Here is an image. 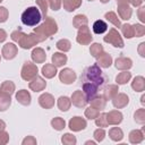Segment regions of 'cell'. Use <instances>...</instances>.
Instances as JSON below:
<instances>
[{"mask_svg": "<svg viewBox=\"0 0 145 145\" xmlns=\"http://www.w3.org/2000/svg\"><path fill=\"white\" fill-rule=\"evenodd\" d=\"M11 95L5 94V93H0V111H6L10 104H11Z\"/></svg>", "mask_w": 145, "mask_h": 145, "instance_id": "29", "label": "cell"}, {"mask_svg": "<svg viewBox=\"0 0 145 145\" xmlns=\"http://www.w3.org/2000/svg\"><path fill=\"white\" fill-rule=\"evenodd\" d=\"M89 52L94 58H97L103 52V46L100 43H93L89 48Z\"/></svg>", "mask_w": 145, "mask_h": 145, "instance_id": "40", "label": "cell"}, {"mask_svg": "<svg viewBox=\"0 0 145 145\" xmlns=\"http://www.w3.org/2000/svg\"><path fill=\"white\" fill-rule=\"evenodd\" d=\"M36 5L42 14V17L45 18L46 14H48V1L46 0H36Z\"/></svg>", "mask_w": 145, "mask_h": 145, "instance_id": "41", "label": "cell"}, {"mask_svg": "<svg viewBox=\"0 0 145 145\" xmlns=\"http://www.w3.org/2000/svg\"><path fill=\"white\" fill-rule=\"evenodd\" d=\"M87 23H88L87 17H86L85 15H82V14L76 15V16L74 17V19H72V25H74V27H76V28H79V27H82V26H85V25H87Z\"/></svg>", "mask_w": 145, "mask_h": 145, "instance_id": "33", "label": "cell"}, {"mask_svg": "<svg viewBox=\"0 0 145 145\" xmlns=\"http://www.w3.org/2000/svg\"><path fill=\"white\" fill-rule=\"evenodd\" d=\"M51 126L56 129V130H62L65 127H66V121L60 118V117H57V118H53L51 120Z\"/></svg>", "mask_w": 145, "mask_h": 145, "instance_id": "38", "label": "cell"}, {"mask_svg": "<svg viewBox=\"0 0 145 145\" xmlns=\"http://www.w3.org/2000/svg\"><path fill=\"white\" fill-rule=\"evenodd\" d=\"M129 103V97L125 93H117V95L112 99V104L117 109L125 108Z\"/></svg>", "mask_w": 145, "mask_h": 145, "instance_id": "14", "label": "cell"}, {"mask_svg": "<svg viewBox=\"0 0 145 145\" xmlns=\"http://www.w3.org/2000/svg\"><path fill=\"white\" fill-rule=\"evenodd\" d=\"M144 100H145V95H143V96H142V99H140V102H142V104H144V102H145Z\"/></svg>", "mask_w": 145, "mask_h": 145, "instance_id": "55", "label": "cell"}, {"mask_svg": "<svg viewBox=\"0 0 145 145\" xmlns=\"http://www.w3.org/2000/svg\"><path fill=\"white\" fill-rule=\"evenodd\" d=\"M120 28H121L122 35L126 39L134 37V27H133V25H130V24H123V25L120 26Z\"/></svg>", "mask_w": 145, "mask_h": 145, "instance_id": "35", "label": "cell"}, {"mask_svg": "<svg viewBox=\"0 0 145 145\" xmlns=\"http://www.w3.org/2000/svg\"><path fill=\"white\" fill-rule=\"evenodd\" d=\"M41 71H42V75L45 78H52L57 75V67L53 63H45L42 67Z\"/></svg>", "mask_w": 145, "mask_h": 145, "instance_id": "22", "label": "cell"}, {"mask_svg": "<svg viewBox=\"0 0 145 145\" xmlns=\"http://www.w3.org/2000/svg\"><path fill=\"white\" fill-rule=\"evenodd\" d=\"M68 126H69L70 130H72V131H80V130H83V129L86 128L87 122L82 117H74V118H71L69 120Z\"/></svg>", "mask_w": 145, "mask_h": 145, "instance_id": "10", "label": "cell"}, {"mask_svg": "<svg viewBox=\"0 0 145 145\" xmlns=\"http://www.w3.org/2000/svg\"><path fill=\"white\" fill-rule=\"evenodd\" d=\"M46 1H48V3H49L50 8H51L52 10H54V11L59 10L60 7H61V0H46Z\"/></svg>", "mask_w": 145, "mask_h": 145, "instance_id": "47", "label": "cell"}, {"mask_svg": "<svg viewBox=\"0 0 145 145\" xmlns=\"http://www.w3.org/2000/svg\"><path fill=\"white\" fill-rule=\"evenodd\" d=\"M106 121L109 125H119L122 121V113L118 110H112L106 113Z\"/></svg>", "mask_w": 145, "mask_h": 145, "instance_id": "17", "label": "cell"}, {"mask_svg": "<svg viewBox=\"0 0 145 145\" xmlns=\"http://www.w3.org/2000/svg\"><path fill=\"white\" fill-rule=\"evenodd\" d=\"M9 142V135L7 131L3 130H0V145H5Z\"/></svg>", "mask_w": 145, "mask_h": 145, "instance_id": "48", "label": "cell"}, {"mask_svg": "<svg viewBox=\"0 0 145 145\" xmlns=\"http://www.w3.org/2000/svg\"><path fill=\"white\" fill-rule=\"evenodd\" d=\"M103 41L112 44L116 48H123V40L116 28H111L109 33L103 37Z\"/></svg>", "mask_w": 145, "mask_h": 145, "instance_id": "6", "label": "cell"}, {"mask_svg": "<svg viewBox=\"0 0 145 145\" xmlns=\"http://www.w3.org/2000/svg\"><path fill=\"white\" fill-rule=\"evenodd\" d=\"M106 31H108V24L104 20L97 19V20L94 22V24H93V32L95 34H103Z\"/></svg>", "mask_w": 145, "mask_h": 145, "instance_id": "26", "label": "cell"}, {"mask_svg": "<svg viewBox=\"0 0 145 145\" xmlns=\"http://www.w3.org/2000/svg\"><path fill=\"white\" fill-rule=\"evenodd\" d=\"M118 91H119L118 85H113V84L108 85V86L104 87V89H103V95H102V96H103L105 100H112V99L117 95Z\"/></svg>", "mask_w": 145, "mask_h": 145, "instance_id": "21", "label": "cell"}, {"mask_svg": "<svg viewBox=\"0 0 145 145\" xmlns=\"http://www.w3.org/2000/svg\"><path fill=\"white\" fill-rule=\"evenodd\" d=\"M17 52H18V49L14 43H6L2 46L1 54H2V57L5 59L10 60V59H14L17 56Z\"/></svg>", "mask_w": 145, "mask_h": 145, "instance_id": "12", "label": "cell"}, {"mask_svg": "<svg viewBox=\"0 0 145 145\" xmlns=\"http://www.w3.org/2000/svg\"><path fill=\"white\" fill-rule=\"evenodd\" d=\"M143 139H144V134H143L142 130L135 129V130H131L130 131V134H129V142L131 144H138Z\"/></svg>", "mask_w": 145, "mask_h": 145, "instance_id": "27", "label": "cell"}, {"mask_svg": "<svg viewBox=\"0 0 145 145\" xmlns=\"http://www.w3.org/2000/svg\"><path fill=\"white\" fill-rule=\"evenodd\" d=\"M80 83L83 93L85 94L86 100L89 102L92 99L99 95L100 89L104 88L108 83V77L102 71L101 67L97 63H94L83 70L80 75Z\"/></svg>", "mask_w": 145, "mask_h": 145, "instance_id": "1", "label": "cell"}, {"mask_svg": "<svg viewBox=\"0 0 145 145\" xmlns=\"http://www.w3.org/2000/svg\"><path fill=\"white\" fill-rule=\"evenodd\" d=\"M59 79L63 84H72L76 80V72L70 68H63L59 72Z\"/></svg>", "mask_w": 145, "mask_h": 145, "instance_id": "9", "label": "cell"}, {"mask_svg": "<svg viewBox=\"0 0 145 145\" xmlns=\"http://www.w3.org/2000/svg\"><path fill=\"white\" fill-rule=\"evenodd\" d=\"M99 113H100V111L94 109V108H92V106H89V108H87L85 110V117L87 119H95L99 116Z\"/></svg>", "mask_w": 145, "mask_h": 145, "instance_id": "44", "label": "cell"}, {"mask_svg": "<svg viewBox=\"0 0 145 145\" xmlns=\"http://www.w3.org/2000/svg\"><path fill=\"white\" fill-rule=\"evenodd\" d=\"M39 104L43 109H51L54 105V97L50 93H43L39 97Z\"/></svg>", "mask_w": 145, "mask_h": 145, "instance_id": "15", "label": "cell"}, {"mask_svg": "<svg viewBox=\"0 0 145 145\" xmlns=\"http://www.w3.org/2000/svg\"><path fill=\"white\" fill-rule=\"evenodd\" d=\"M131 87L135 92H143L145 89V79L143 76H137L131 82Z\"/></svg>", "mask_w": 145, "mask_h": 145, "instance_id": "25", "label": "cell"}, {"mask_svg": "<svg viewBox=\"0 0 145 145\" xmlns=\"http://www.w3.org/2000/svg\"><path fill=\"white\" fill-rule=\"evenodd\" d=\"M100 1H101L102 3H106V2H109L110 0H100Z\"/></svg>", "mask_w": 145, "mask_h": 145, "instance_id": "57", "label": "cell"}, {"mask_svg": "<svg viewBox=\"0 0 145 145\" xmlns=\"http://www.w3.org/2000/svg\"><path fill=\"white\" fill-rule=\"evenodd\" d=\"M6 39H7V33H6V31L0 28V43H2Z\"/></svg>", "mask_w": 145, "mask_h": 145, "instance_id": "53", "label": "cell"}, {"mask_svg": "<svg viewBox=\"0 0 145 145\" xmlns=\"http://www.w3.org/2000/svg\"><path fill=\"white\" fill-rule=\"evenodd\" d=\"M89 103H91V106L92 108H94V109H96V110H103L104 108H105V105H106V100L102 96V95H97L96 97H94V99H92L91 101H89Z\"/></svg>", "mask_w": 145, "mask_h": 145, "instance_id": "24", "label": "cell"}, {"mask_svg": "<svg viewBox=\"0 0 145 145\" xmlns=\"http://www.w3.org/2000/svg\"><path fill=\"white\" fill-rule=\"evenodd\" d=\"M51 60H52V63L56 67H62L63 65H66V62H67L68 59H67V56L66 54H63L61 52H56V53L52 54Z\"/></svg>", "mask_w": 145, "mask_h": 145, "instance_id": "23", "label": "cell"}, {"mask_svg": "<svg viewBox=\"0 0 145 145\" xmlns=\"http://www.w3.org/2000/svg\"><path fill=\"white\" fill-rule=\"evenodd\" d=\"M56 46H57L58 50H60V51H62V52H67V51L70 50V48H71V43H70L69 40L61 39V40H59V41L57 42Z\"/></svg>", "mask_w": 145, "mask_h": 145, "instance_id": "36", "label": "cell"}, {"mask_svg": "<svg viewBox=\"0 0 145 145\" xmlns=\"http://www.w3.org/2000/svg\"><path fill=\"white\" fill-rule=\"evenodd\" d=\"M95 125L101 128L108 127L109 123L106 121V113H99V116L95 118Z\"/></svg>", "mask_w": 145, "mask_h": 145, "instance_id": "39", "label": "cell"}, {"mask_svg": "<svg viewBox=\"0 0 145 145\" xmlns=\"http://www.w3.org/2000/svg\"><path fill=\"white\" fill-rule=\"evenodd\" d=\"M130 78H131V74L128 70H123L122 72L118 74V76L116 77V82L118 85H122V84H126L127 82H129Z\"/></svg>", "mask_w": 145, "mask_h": 145, "instance_id": "34", "label": "cell"}, {"mask_svg": "<svg viewBox=\"0 0 145 145\" xmlns=\"http://www.w3.org/2000/svg\"><path fill=\"white\" fill-rule=\"evenodd\" d=\"M6 128V122L3 120H0V130H3Z\"/></svg>", "mask_w": 145, "mask_h": 145, "instance_id": "54", "label": "cell"}, {"mask_svg": "<svg viewBox=\"0 0 145 145\" xmlns=\"http://www.w3.org/2000/svg\"><path fill=\"white\" fill-rule=\"evenodd\" d=\"M109 136L114 142H120L123 138V133L119 127H112L109 130Z\"/></svg>", "mask_w": 145, "mask_h": 145, "instance_id": "31", "label": "cell"}, {"mask_svg": "<svg viewBox=\"0 0 145 145\" xmlns=\"http://www.w3.org/2000/svg\"><path fill=\"white\" fill-rule=\"evenodd\" d=\"M86 144H87V145H88V144H91V145H94L95 143H94V142H91V140H88V142H86Z\"/></svg>", "mask_w": 145, "mask_h": 145, "instance_id": "56", "label": "cell"}, {"mask_svg": "<svg viewBox=\"0 0 145 145\" xmlns=\"http://www.w3.org/2000/svg\"><path fill=\"white\" fill-rule=\"evenodd\" d=\"M117 2H118V14L120 18L125 20L130 19L133 10H131L130 5L127 2V0H117Z\"/></svg>", "mask_w": 145, "mask_h": 145, "instance_id": "8", "label": "cell"}, {"mask_svg": "<svg viewBox=\"0 0 145 145\" xmlns=\"http://www.w3.org/2000/svg\"><path fill=\"white\" fill-rule=\"evenodd\" d=\"M22 23L26 26H35L37 25L41 19H42V14L40 11V9L37 7H28L27 9H25L22 14Z\"/></svg>", "mask_w": 145, "mask_h": 145, "instance_id": "4", "label": "cell"}, {"mask_svg": "<svg viewBox=\"0 0 145 145\" xmlns=\"http://www.w3.org/2000/svg\"><path fill=\"white\" fill-rule=\"evenodd\" d=\"M22 144H23V145H35V144H36V139H35L33 136H27L26 138L23 139Z\"/></svg>", "mask_w": 145, "mask_h": 145, "instance_id": "50", "label": "cell"}, {"mask_svg": "<svg viewBox=\"0 0 145 145\" xmlns=\"http://www.w3.org/2000/svg\"><path fill=\"white\" fill-rule=\"evenodd\" d=\"M92 40H93V36L91 35V32H89V28L87 27V25L78 28V33H77V37H76L77 43H79L82 45H87L92 42Z\"/></svg>", "mask_w": 145, "mask_h": 145, "instance_id": "7", "label": "cell"}, {"mask_svg": "<svg viewBox=\"0 0 145 145\" xmlns=\"http://www.w3.org/2000/svg\"><path fill=\"white\" fill-rule=\"evenodd\" d=\"M97 65L101 67V68H109L110 66H111V63H112V57L109 54V53H106V52H102L97 58Z\"/></svg>", "mask_w": 145, "mask_h": 145, "instance_id": "19", "label": "cell"}, {"mask_svg": "<svg viewBox=\"0 0 145 145\" xmlns=\"http://www.w3.org/2000/svg\"><path fill=\"white\" fill-rule=\"evenodd\" d=\"M28 86H29V88H31L32 91H34V92H41V91H43V89L45 88L46 82H45L42 77H40V76L36 75L33 79L29 80Z\"/></svg>", "mask_w": 145, "mask_h": 145, "instance_id": "13", "label": "cell"}, {"mask_svg": "<svg viewBox=\"0 0 145 145\" xmlns=\"http://www.w3.org/2000/svg\"><path fill=\"white\" fill-rule=\"evenodd\" d=\"M61 142H62L65 145H75L77 140H76V137H75L74 135L67 133V134H65V135L62 136Z\"/></svg>", "mask_w": 145, "mask_h": 145, "instance_id": "43", "label": "cell"}, {"mask_svg": "<svg viewBox=\"0 0 145 145\" xmlns=\"http://www.w3.org/2000/svg\"><path fill=\"white\" fill-rule=\"evenodd\" d=\"M88 1H94V0H88Z\"/></svg>", "mask_w": 145, "mask_h": 145, "instance_id": "58", "label": "cell"}, {"mask_svg": "<svg viewBox=\"0 0 145 145\" xmlns=\"http://www.w3.org/2000/svg\"><path fill=\"white\" fill-rule=\"evenodd\" d=\"M32 59L34 62L36 63H43L46 59V54L45 51L42 48H35L32 51Z\"/></svg>", "mask_w": 145, "mask_h": 145, "instance_id": "20", "label": "cell"}, {"mask_svg": "<svg viewBox=\"0 0 145 145\" xmlns=\"http://www.w3.org/2000/svg\"><path fill=\"white\" fill-rule=\"evenodd\" d=\"M70 100H71V103L77 108H84L88 103V101L86 100V96L83 93V91H75L72 93Z\"/></svg>", "mask_w": 145, "mask_h": 145, "instance_id": "11", "label": "cell"}, {"mask_svg": "<svg viewBox=\"0 0 145 145\" xmlns=\"http://www.w3.org/2000/svg\"><path fill=\"white\" fill-rule=\"evenodd\" d=\"M93 136H94V138H95V140H96V142H102V140L104 139L105 131H104V129H103V128H97V129L94 131Z\"/></svg>", "mask_w": 145, "mask_h": 145, "instance_id": "46", "label": "cell"}, {"mask_svg": "<svg viewBox=\"0 0 145 145\" xmlns=\"http://www.w3.org/2000/svg\"><path fill=\"white\" fill-rule=\"evenodd\" d=\"M63 3V8L67 11H74L82 5V0H61Z\"/></svg>", "mask_w": 145, "mask_h": 145, "instance_id": "28", "label": "cell"}, {"mask_svg": "<svg viewBox=\"0 0 145 145\" xmlns=\"http://www.w3.org/2000/svg\"><path fill=\"white\" fill-rule=\"evenodd\" d=\"M144 48H145V43L143 42V43H140L139 46H138V52H139V54H140L142 57H145V50H144Z\"/></svg>", "mask_w": 145, "mask_h": 145, "instance_id": "52", "label": "cell"}, {"mask_svg": "<svg viewBox=\"0 0 145 145\" xmlns=\"http://www.w3.org/2000/svg\"><path fill=\"white\" fill-rule=\"evenodd\" d=\"M133 27H134V36L140 37V36H143L145 34V27L143 25L135 24V25H133Z\"/></svg>", "mask_w": 145, "mask_h": 145, "instance_id": "45", "label": "cell"}, {"mask_svg": "<svg viewBox=\"0 0 145 145\" xmlns=\"http://www.w3.org/2000/svg\"><path fill=\"white\" fill-rule=\"evenodd\" d=\"M138 18H139V20L142 22V23H144L145 22V7H140L139 9H138Z\"/></svg>", "mask_w": 145, "mask_h": 145, "instance_id": "51", "label": "cell"}, {"mask_svg": "<svg viewBox=\"0 0 145 145\" xmlns=\"http://www.w3.org/2000/svg\"><path fill=\"white\" fill-rule=\"evenodd\" d=\"M104 17L106 18L108 22H110L111 24H113L116 27H120V26H121V23H120L118 16L116 15V12H113V11H109V12H106V14L104 15Z\"/></svg>", "mask_w": 145, "mask_h": 145, "instance_id": "37", "label": "cell"}, {"mask_svg": "<svg viewBox=\"0 0 145 145\" xmlns=\"http://www.w3.org/2000/svg\"><path fill=\"white\" fill-rule=\"evenodd\" d=\"M16 100L22 105H29L31 104V94L26 89H20L16 93Z\"/></svg>", "mask_w": 145, "mask_h": 145, "instance_id": "18", "label": "cell"}, {"mask_svg": "<svg viewBox=\"0 0 145 145\" xmlns=\"http://www.w3.org/2000/svg\"><path fill=\"white\" fill-rule=\"evenodd\" d=\"M114 66L117 69L119 70H128L131 68L133 66V61L131 59L129 58H126V57H119L116 59V62H114Z\"/></svg>", "mask_w": 145, "mask_h": 145, "instance_id": "16", "label": "cell"}, {"mask_svg": "<svg viewBox=\"0 0 145 145\" xmlns=\"http://www.w3.org/2000/svg\"><path fill=\"white\" fill-rule=\"evenodd\" d=\"M58 31V25L56 23V20L52 18V17H45L44 18V22L34 28V33H36L43 41L45 39H48L49 36L56 34Z\"/></svg>", "mask_w": 145, "mask_h": 145, "instance_id": "3", "label": "cell"}, {"mask_svg": "<svg viewBox=\"0 0 145 145\" xmlns=\"http://www.w3.org/2000/svg\"><path fill=\"white\" fill-rule=\"evenodd\" d=\"M8 9L5 7H0V23H5L8 19Z\"/></svg>", "mask_w": 145, "mask_h": 145, "instance_id": "49", "label": "cell"}, {"mask_svg": "<svg viewBox=\"0 0 145 145\" xmlns=\"http://www.w3.org/2000/svg\"><path fill=\"white\" fill-rule=\"evenodd\" d=\"M10 37H11L12 41L17 42L20 48L26 49V50L33 48L34 45H36L37 43H40V42L43 41L36 33L33 32V33H29V34H25V33L22 32L20 29L14 31V32L11 33Z\"/></svg>", "mask_w": 145, "mask_h": 145, "instance_id": "2", "label": "cell"}, {"mask_svg": "<svg viewBox=\"0 0 145 145\" xmlns=\"http://www.w3.org/2000/svg\"><path fill=\"white\" fill-rule=\"evenodd\" d=\"M57 104H58L59 110H61V111H68L69 108H70V105H71V100L69 97H67V96H60L58 99Z\"/></svg>", "mask_w": 145, "mask_h": 145, "instance_id": "30", "label": "cell"}, {"mask_svg": "<svg viewBox=\"0 0 145 145\" xmlns=\"http://www.w3.org/2000/svg\"><path fill=\"white\" fill-rule=\"evenodd\" d=\"M1 1H2V0H0V2H1Z\"/></svg>", "mask_w": 145, "mask_h": 145, "instance_id": "59", "label": "cell"}, {"mask_svg": "<svg viewBox=\"0 0 145 145\" xmlns=\"http://www.w3.org/2000/svg\"><path fill=\"white\" fill-rule=\"evenodd\" d=\"M134 119L137 123L143 125L145 122V109H138L134 114Z\"/></svg>", "mask_w": 145, "mask_h": 145, "instance_id": "42", "label": "cell"}, {"mask_svg": "<svg viewBox=\"0 0 145 145\" xmlns=\"http://www.w3.org/2000/svg\"><path fill=\"white\" fill-rule=\"evenodd\" d=\"M15 92V84L10 80H6L0 86V93H5L8 95H11Z\"/></svg>", "mask_w": 145, "mask_h": 145, "instance_id": "32", "label": "cell"}, {"mask_svg": "<svg viewBox=\"0 0 145 145\" xmlns=\"http://www.w3.org/2000/svg\"><path fill=\"white\" fill-rule=\"evenodd\" d=\"M0 59H1V57H0Z\"/></svg>", "mask_w": 145, "mask_h": 145, "instance_id": "60", "label": "cell"}, {"mask_svg": "<svg viewBox=\"0 0 145 145\" xmlns=\"http://www.w3.org/2000/svg\"><path fill=\"white\" fill-rule=\"evenodd\" d=\"M39 72V69H37V66L31 61H26L23 67H22V71H20V76L26 82H29L31 79H33Z\"/></svg>", "mask_w": 145, "mask_h": 145, "instance_id": "5", "label": "cell"}]
</instances>
